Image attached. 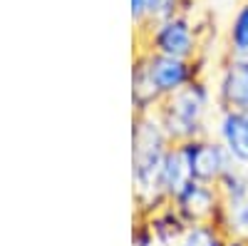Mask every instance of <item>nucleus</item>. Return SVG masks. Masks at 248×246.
I'll use <instances>...</instances> for the list:
<instances>
[{
    "instance_id": "nucleus-1",
    "label": "nucleus",
    "mask_w": 248,
    "mask_h": 246,
    "mask_svg": "<svg viewBox=\"0 0 248 246\" xmlns=\"http://www.w3.org/2000/svg\"><path fill=\"white\" fill-rule=\"evenodd\" d=\"M201 75V60H181L139 50L132 63V102L134 112L156 110L167 97L191 85Z\"/></svg>"
},
{
    "instance_id": "nucleus-2",
    "label": "nucleus",
    "mask_w": 248,
    "mask_h": 246,
    "mask_svg": "<svg viewBox=\"0 0 248 246\" xmlns=\"http://www.w3.org/2000/svg\"><path fill=\"white\" fill-rule=\"evenodd\" d=\"M214 102H216V92H211L203 77H199L191 85H186L184 90L164 99L156 107V115L169 139L174 145H181V142H191L196 137L209 134L206 122H209Z\"/></svg>"
},
{
    "instance_id": "nucleus-3",
    "label": "nucleus",
    "mask_w": 248,
    "mask_h": 246,
    "mask_svg": "<svg viewBox=\"0 0 248 246\" xmlns=\"http://www.w3.org/2000/svg\"><path fill=\"white\" fill-rule=\"evenodd\" d=\"M144 50L181 60H199V30L186 13L144 28Z\"/></svg>"
},
{
    "instance_id": "nucleus-4",
    "label": "nucleus",
    "mask_w": 248,
    "mask_h": 246,
    "mask_svg": "<svg viewBox=\"0 0 248 246\" xmlns=\"http://www.w3.org/2000/svg\"><path fill=\"white\" fill-rule=\"evenodd\" d=\"M221 192V221L218 227L229 239L248 241V169L236 167L218 184Z\"/></svg>"
},
{
    "instance_id": "nucleus-5",
    "label": "nucleus",
    "mask_w": 248,
    "mask_h": 246,
    "mask_svg": "<svg viewBox=\"0 0 248 246\" xmlns=\"http://www.w3.org/2000/svg\"><path fill=\"white\" fill-rule=\"evenodd\" d=\"M186 157H189V167H191V177L196 181L203 184H218L223 181L226 174H231L236 169V164L231 159V154L226 152V147L211 134L206 137H196L191 142H181Z\"/></svg>"
},
{
    "instance_id": "nucleus-6",
    "label": "nucleus",
    "mask_w": 248,
    "mask_h": 246,
    "mask_svg": "<svg viewBox=\"0 0 248 246\" xmlns=\"http://www.w3.org/2000/svg\"><path fill=\"white\" fill-rule=\"evenodd\" d=\"M171 207L189 224H218L221 221V192L216 184H203L191 179L171 199Z\"/></svg>"
},
{
    "instance_id": "nucleus-7",
    "label": "nucleus",
    "mask_w": 248,
    "mask_h": 246,
    "mask_svg": "<svg viewBox=\"0 0 248 246\" xmlns=\"http://www.w3.org/2000/svg\"><path fill=\"white\" fill-rule=\"evenodd\" d=\"M216 107L248 112V57L226 55L216 80Z\"/></svg>"
},
{
    "instance_id": "nucleus-8",
    "label": "nucleus",
    "mask_w": 248,
    "mask_h": 246,
    "mask_svg": "<svg viewBox=\"0 0 248 246\" xmlns=\"http://www.w3.org/2000/svg\"><path fill=\"white\" fill-rule=\"evenodd\" d=\"M216 139L231 154L236 167L248 169V112L218 110L216 115Z\"/></svg>"
},
{
    "instance_id": "nucleus-9",
    "label": "nucleus",
    "mask_w": 248,
    "mask_h": 246,
    "mask_svg": "<svg viewBox=\"0 0 248 246\" xmlns=\"http://www.w3.org/2000/svg\"><path fill=\"white\" fill-rule=\"evenodd\" d=\"M191 179L194 177H191L189 157H186L184 145H171L167 157H164V164H161V189H164L167 201H171Z\"/></svg>"
},
{
    "instance_id": "nucleus-10",
    "label": "nucleus",
    "mask_w": 248,
    "mask_h": 246,
    "mask_svg": "<svg viewBox=\"0 0 248 246\" xmlns=\"http://www.w3.org/2000/svg\"><path fill=\"white\" fill-rule=\"evenodd\" d=\"M226 48L233 57H248V0H243L231 17L229 33H226Z\"/></svg>"
},
{
    "instance_id": "nucleus-11",
    "label": "nucleus",
    "mask_w": 248,
    "mask_h": 246,
    "mask_svg": "<svg viewBox=\"0 0 248 246\" xmlns=\"http://www.w3.org/2000/svg\"><path fill=\"white\" fill-rule=\"evenodd\" d=\"M229 236L218 224H191L176 246H226Z\"/></svg>"
},
{
    "instance_id": "nucleus-12",
    "label": "nucleus",
    "mask_w": 248,
    "mask_h": 246,
    "mask_svg": "<svg viewBox=\"0 0 248 246\" xmlns=\"http://www.w3.org/2000/svg\"><path fill=\"white\" fill-rule=\"evenodd\" d=\"M184 8H186V0H147V28L159 23V20L184 13Z\"/></svg>"
},
{
    "instance_id": "nucleus-13",
    "label": "nucleus",
    "mask_w": 248,
    "mask_h": 246,
    "mask_svg": "<svg viewBox=\"0 0 248 246\" xmlns=\"http://www.w3.org/2000/svg\"><path fill=\"white\" fill-rule=\"evenodd\" d=\"M129 5H132V20H134V25L139 30L147 28V0H129Z\"/></svg>"
},
{
    "instance_id": "nucleus-14",
    "label": "nucleus",
    "mask_w": 248,
    "mask_h": 246,
    "mask_svg": "<svg viewBox=\"0 0 248 246\" xmlns=\"http://www.w3.org/2000/svg\"><path fill=\"white\" fill-rule=\"evenodd\" d=\"M226 246H248V241H243V239H229V244Z\"/></svg>"
}]
</instances>
